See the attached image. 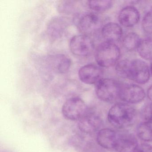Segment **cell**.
I'll return each mask as SVG.
<instances>
[{
    "instance_id": "obj_13",
    "label": "cell",
    "mask_w": 152,
    "mask_h": 152,
    "mask_svg": "<svg viewBox=\"0 0 152 152\" xmlns=\"http://www.w3.org/2000/svg\"><path fill=\"white\" fill-rule=\"evenodd\" d=\"M117 137L118 134L114 130L110 128H103L98 132L97 143L105 149H114Z\"/></svg>"
},
{
    "instance_id": "obj_18",
    "label": "cell",
    "mask_w": 152,
    "mask_h": 152,
    "mask_svg": "<svg viewBox=\"0 0 152 152\" xmlns=\"http://www.w3.org/2000/svg\"><path fill=\"white\" fill-rule=\"evenodd\" d=\"M137 50L142 58L145 60H152V38L141 40Z\"/></svg>"
},
{
    "instance_id": "obj_2",
    "label": "cell",
    "mask_w": 152,
    "mask_h": 152,
    "mask_svg": "<svg viewBox=\"0 0 152 152\" xmlns=\"http://www.w3.org/2000/svg\"><path fill=\"white\" fill-rule=\"evenodd\" d=\"M120 54L118 46L113 42L105 41L98 46L95 53V58L100 67H111L119 60Z\"/></svg>"
},
{
    "instance_id": "obj_12",
    "label": "cell",
    "mask_w": 152,
    "mask_h": 152,
    "mask_svg": "<svg viewBox=\"0 0 152 152\" xmlns=\"http://www.w3.org/2000/svg\"><path fill=\"white\" fill-rule=\"evenodd\" d=\"M70 22L66 18H54L49 23L47 32L50 39H58L63 36L64 33L69 25Z\"/></svg>"
},
{
    "instance_id": "obj_11",
    "label": "cell",
    "mask_w": 152,
    "mask_h": 152,
    "mask_svg": "<svg viewBox=\"0 0 152 152\" xmlns=\"http://www.w3.org/2000/svg\"><path fill=\"white\" fill-rule=\"evenodd\" d=\"M139 144L137 138L130 133L118 134L114 150L116 152H136Z\"/></svg>"
},
{
    "instance_id": "obj_27",
    "label": "cell",
    "mask_w": 152,
    "mask_h": 152,
    "mask_svg": "<svg viewBox=\"0 0 152 152\" xmlns=\"http://www.w3.org/2000/svg\"><path fill=\"white\" fill-rule=\"evenodd\" d=\"M8 152V151H4V152Z\"/></svg>"
},
{
    "instance_id": "obj_26",
    "label": "cell",
    "mask_w": 152,
    "mask_h": 152,
    "mask_svg": "<svg viewBox=\"0 0 152 152\" xmlns=\"http://www.w3.org/2000/svg\"><path fill=\"white\" fill-rule=\"evenodd\" d=\"M150 71H151V74L152 75V62H151V66H150Z\"/></svg>"
},
{
    "instance_id": "obj_6",
    "label": "cell",
    "mask_w": 152,
    "mask_h": 152,
    "mask_svg": "<svg viewBox=\"0 0 152 152\" xmlns=\"http://www.w3.org/2000/svg\"><path fill=\"white\" fill-rule=\"evenodd\" d=\"M71 52L79 57L88 56L95 49V44L90 36L80 34L73 36L70 42Z\"/></svg>"
},
{
    "instance_id": "obj_7",
    "label": "cell",
    "mask_w": 152,
    "mask_h": 152,
    "mask_svg": "<svg viewBox=\"0 0 152 152\" xmlns=\"http://www.w3.org/2000/svg\"><path fill=\"white\" fill-rule=\"evenodd\" d=\"M77 26L81 34L89 36L99 29L101 21L99 17L95 13H86L79 18Z\"/></svg>"
},
{
    "instance_id": "obj_4",
    "label": "cell",
    "mask_w": 152,
    "mask_h": 152,
    "mask_svg": "<svg viewBox=\"0 0 152 152\" xmlns=\"http://www.w3.org/2000/svg\"><path fill=\"white\" fill-rule=\"evenodd\" d=\"M84 101L79 97L67 99L62 107V112L65 118L71 121L80 120L88 111Z\"/></svg>"
},
{
    "instance_id": "obj_8",
    "label": "cell",
    "mask_w": 152,
    "mask_h": 152,
    "mask_svg": "<svg viewBox=\"0 0 152 152\" xmlns=\"http://www.w3.org/2000/svg\"><path fill=\"white\" fill-rule=\"evenodd\" d=\"M145 97L144 89L136 84H127L121 86L119 99L124 103L135 104L142 102Z\"/></svg>"
},
{
    "instance_id": "obj_1",
    "label": "cell",
    "mask_w": 152,
    "mask_h": 152,
    "mask_svg": "<svg viewBox=\"0 0 152 152\" xmlns=\"http://www.w3.org/2000/svg\"><path fill=\"white\" fill-rule=\"evenodd\" d=\"M107 120L112 126L124 129L132 126L137 117L135 108L125 103H117L111 107L107 113Z\"/></svg>"
},
{
    "instance_id": "obj_3",
    "label": "cell",
    "mask_w": 152,
    "mask_h": 152,
    "mask_svg": "<svg viewBox=\"0 0 152 152\" xmlns=\"http://www.w3.org/2000/svg\"><path fill=\"white\" fill-rule=\"evenodd\" d=\"M121 86L111 79H102L96 83V92L99 99L104 102L113 103L120 97Z\"/></svg>"
},
{
    "instance_id": "obj_14",
    "label": "cell",
    "mask_w": 152,
    "mask_h": 152,
    "mask_svg": "<svg viewBox=\"0 0 152 152\" xmlns=\"http://www.w3.org/2000/svg\"><path fill=\"white\" fill-rule=\"evenodd\" d=\"M140 17L139 13L137 9L133 7H126L120 12L119 21L124 26L132 27L138 23Z\"/></svg>"
},
{
    "instance_id": "obj_15",
    "label": "cell",
    "mask_w": 152,
    "mask_h": 152,
    "mask_svg": "<svg viewBox=\"0 0 152 152\" xmlns=\"http://www.w3.org/2000/svg\"><path fill=\"white\" fill-rule=\"evenodd\" d=\"M122 34L121 27L115 23H108L105 25L101 30V34L106 41L113 43L120 40Z\"/></svg>"
},
{
    "instance_id": "obj_20",
    "label": "cell",
    "mask_w": 152,
    "mask_h": 152,
    "mask_svg": "<svg viewBox=\"0 0 152 152\" xmlns=\"http://www.w3.org/2000/svg\"><path fill=\"white\" fill-rule=\"evenodd\" d=\"M88 6L91 10L96 12L101 13L109 9L112 6V1L108 0L88 1Z\"/></svg>"
},
{
    "instance_id": "obj_10",
    "label": "cell",
    "mask_w": 152,
    "mask_h": 152,
    "mask_svg": "<svg viewBox=\"0 0 152 152\" xmlns=\"http://www.w3.org/2000/svg\"><path fill=\"white\" fill-rule=\"evenodd\" d=\"M103 70L100 66L93 64H88L81 66L79 69V79L83 83L95 84L102 79Z\"/></svg>"
},
{
    "instance_id": "obj_9",
    "label": "cell",
    "mask_w": 152,
    "mask_h": 152,
    "mask_svg": "<svg viewBox=\"0 0 152 152\" xmlns=\"http://www.w3.org/2000/svg\"><path fill=\"white\" fill-rule=\"evenodd\" d=\"M102 124V119L96 113L88 110L79 120L78 127L82 132L91 134L99 130Z\"/></svg>"
},
{
    "instance_id": "obj_21",
    "label": "cell",
    "mask_w": 152,
    "mask_h": 152,
    "mask_svg": "<svg viewBox=\"0 0 152 152\" xmlns=\"http://www.w3.org/2000/svg\"><path fill=\"white\" fill-rule=\"evenodd\" d=\"M74 2L70 1H60L58 6V11L63 14H72L75 9Z\"/></svg>"
},
{
    "instance_id": "obj_5",
    "label": "cell",
    "mask_w": 152,
    "mask_h": 152,
    "mask_svg": "<svg viewBox=\"0 0 152 152\" xmlns=\"http://www.w3.org/2000/svg\"><path fill=\"white\" fill-rule=\"evenodd\" d=\"M150 78V72L147 64L140 59L129 61L127 79L132 80L139 84L146 83Z\"/></svg>"
},
{
    "instance_id": "obj_19",
    "label": "cell",
    "mask_w": 152,
    "mask_h": 152,
    "mask_svg": "<svg viewBox=\"0 0 152 152\" xmlns=\"http://www.w3.org/2000/svg\"><path fill=\"white\" fill-rule=\"evenodd\" d=\"M141 41L137 34L135 33H130L124 38L123 44L128 50H133L137 49Z\"/></svg>"
},
{
    "instance_id": "obj_22",
    "label": "cell",
    "mask_w": 152,
    "mask_h": 152,
    "mask_svg": "<svg viewBox=\"0 0 152 152\" xmlns=\"http://www.w3.org/2000/svg\"><path fill=\"white\" fill-rule=\"evenodd\" d=\"M142 27L146 32L152 34V10L148 12L143 18Z\"/></svg>"
},
{
    "instance_id": "obj_24",
    "label": "cell",
    "mask_w": 152,
    "mask_h": 152,
    "mask_svg": "<svg viewBox=\"0 0 152 152\" xmlns=\"http://www.w3.org/2000/svg\"><path fill=\"white\" fill-rule=\"evenodd\" d=\"M136 152H152V145L147 143L139 145Z\"/></svg>"
},
{
    "instance_id": "obj_23",
    "label": "cell",
    "mask_w": 152,
    "mask_h": 152,
    "mask_svg": "<svg viewBox=\"0 0 152 152\" xmlns=\"http://www.w3.org/2000/svg\"><path fill=\"white\" fill-rule=\"evenodd\" d=\"M143 121H152V102L146 105L141 112Z\"/></svg>"
},
{
    "instance_id": "obj_17",
    "label": "cell",
    "mask_w": 152,
    "mask_h": 152,
    "mask_svg": "<svg viewBox=\"0 0 152 152\" xmlns=\"http://www.w3.org/2000/svg\"><path fill=\"white\" fill-rule=\"evenodd\" d=\"M139 138L145 142L152 141V121H143L138 124L136 129Z\"/></svg>"
},
{
    "instance_id": "obj_16",
    "label": "cell",
    "mask_w": 152,
    "mask_h": 152,
    "mask_svg": "<svg viewBox=\"0 0 152 152\" xmlns=\"http://www.w3.org/2000/svg\"><path fill=\"white\" fill-rule=\"evenodd\" d=\"M50 65L56 72L60 74L67 72L71 66V60L64 55H56L50 56L49 59Z\"/></svg>"
},
{
    "instance_id": "obj_25",
    "label": "cell",
    "mask_w": 152,
    "mask_h": 152,
    "mask_svg": "<svg viewBox=\"0 0 152 152\" xmlns=\"http://www.w3.org/2000/svg\"><path fill=\"white\" fill-rule=\"evenodd\" d=\"M147 96L149 100L152 102V85H151L148 90Z\"/></svg>"
}]
</instances>
